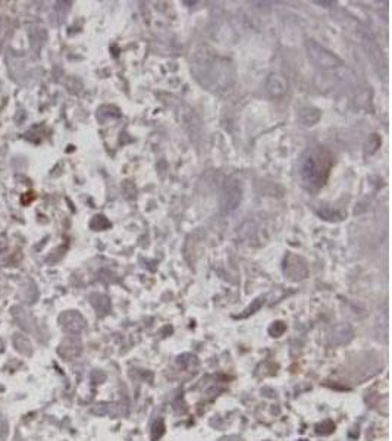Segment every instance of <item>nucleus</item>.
<instances>
[{
    "mask_svg": "<svg viewBox=\"0 0 392 441\" xmlns=\"http://www.w3.org/2000/svg\"><path fill=\"white\" fill-rule=\"evenodd\" d=\"M267 91L272 96H281L286 91V83L282 77L279 75H272L267 81Z\"/></svg>",
    "mask_w": 392,
    "mask_h": 441,
    "instance_id": "obj_2",
    "label": "nucleus"
},
{
    "mask_svg": "<svg viewBox=\"0 0 392 441\" xmlns=\"http://www.w3.org/2000/svg\"><path fill=\"white\" fill-rule=\"evenodd\" d=\"M332 162L333 159L326 149L320 146L307 149L298 165L300 178L304 187L308 190H319L320 187H323L330 172Z\"/></svg>",
    "mask_w": 392,
    "mask_h": 441,
    "instance_id": "obj_1",
    "label": "nucleus"
}]
</instances>
